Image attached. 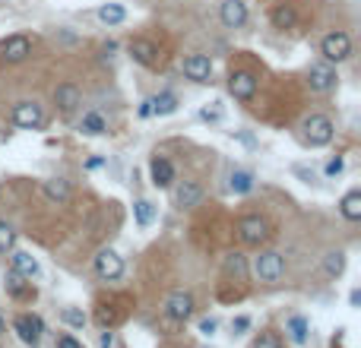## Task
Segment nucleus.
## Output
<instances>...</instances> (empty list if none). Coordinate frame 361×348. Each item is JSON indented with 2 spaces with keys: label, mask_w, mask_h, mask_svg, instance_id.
Masks as SVG:
<instances>
[{
  "label": "nucleus",
  "mask_w": 361,
  "mask_h": 348,
  "mask_svg": "<svg viewBox=\"0 0 361 348\" xmlns=\"http://www.w3.org/2000/svg\"><path fill=\"white\" fill-rule=\"evenodd\" d=\"M333 136H336V124L326 114H311V118L301 120V140L308 143L311 149L330 146Z\"/></svg>",
  "instance_id": "1"
},
{
  "label": "nucleus",
  "mask_w": 361,
  "mask_h": 348,
  "mask_svg": "<svg viewBox=\"0 0 361 348\" xmlns=\"http://www.w3.org/2000/svg\"><path fill=\"white\" fill-rule=\"evenodd\" d=\"M320 54H324V60L333 64V67L346 64L352 57V38H349V32H342V29L326 32L324 42H320Z\"/></svg>",
  "instance_id": "2"
},
{
  "label": "nucleus",
  "mask_w": 361,
  "mask_h": 348,
  "mask_svg": "<svg viewBox=\"0 0 361 348\" xmlns=\"http://www.w3.org/2000/svg\"><path fill=\"white\" fill-rule=\"evenodd\" d=\"M250 269H254V275L260 282H279L286 275V257L279 250H260L254 257V263H250Z\"/></svg>",
  "instance_id": "3"
},
{
  "label": "nucleus",
  "mask_w": 361,
  "mask_h": 348,
  "mask_svg": "<svg viewBox=\"0 0 361 348\" xmlns=\"http://www.w3.org/2000/svg\"><path fill=\"white\" fill-rule=\"evenodd\" d=\"M10 120H13V127H19V130H38V127L45 124V108H41L35 98H23V102L13 104Z\"/></svg>",
  "instance_id": "4"
},
{
  "label": "nucleus",
  "mask_w": 361,
  "mask_h": 348,
  "mask_svg": "<svg viewBox=\"0 0 361 348\" xmlns=\"http://www.w3.org/2000/svg\"><path fill=\"white\" fill-rule=\"evenodd\" d=\"M13 333L19 336V342H23V345L38 348L41 333H45V323H41V317H38V313H19V317L13 320Z\"/></svg>",
  "instance_id": "5"
},
{
  "label": "nucleus",
  "mask_w": 361,
  "mask_h": 348,
  "mask_svg": "<svg viewBox=\"0 0 361 348\" xmlns=\"http://www.w3.org/2000/svg\"><path fill=\"white\" fill-rule=\"evenodd\" d=\"M29 54H32V38L23 35V32L7 35L0 42V60L3 64H23V60H29Z\"/></svg>",
  "instance_id": "6"
},
{
  "label": "nucleus",
  "mask_w": 361,
  "mask_h": 348,
  "mask_svg": "<svg viewBox=\"0 0 361 348\" xmlns=\"http://www.w3.org/2000/svg\"><path fill=\"white\" fill-rule=\"evenodd\" d=\"M238 235H241V241L244 244H250V247H260L270 237V222H266L263 215H244L238 222Z\"/></svg>",
  "instance_id": "7"
},
{
  "label": "nucleus",
  "mask_w": 361,
  "mask_h": 348,
  "mask_svg": "<svg viewBox=\"0 0 361 348\" xmlns=\"http://www.w3.org/2000/svg\"><path fill=\"white\" fill-rule=\"evenodd\" d=\"M92 266H95V275L105 282H114L124 275V257H120L118 250H111V247H105V250H98L95 259H92Z\"/></svg>",
  "instance_id": "8"
},
{
  "label": "nucleus",
  "mask_w": 361,
  "mask_h": 348,
  "mask_svg": "<svg viewBox=\"0 0 361 348\" xmlns=\"http://www.w3.org/2000/svg\"><path fill=\"white\" fill-rule=\"evenodd\" d=\"M257 76L250 73V70H232L228 73V95L234 98V102H250V98L257 95Z\"/></svg>",
  "instance_id": "9"
},
{
  "label": "nucleus",
  "mask_w": 361,
  "mask_h": 348,
  "mask_svg": "<svg viewBox=\"0 0 361 348\" xmlns=\"http://www.w3.org/2000/svg\"><path fill=\"white\" fill-rule=\"evenodd\" d=\"M308 86H311V92H333L339 86V73H336V67L333 64H311L308 67Z\"/></svg>",
  "instance_id": "10"
},
{
  "label": "nucleus",
  "mask_w": 361,
  "mask_h": 348,
  "mask_svg": "<svg viewBox=\"0 0 361 348\" xmlns=\"http://www.w3.org/2000/svg\"><path fill=\"white\" fill-rule=\"evenodd\" d=\"M127 54L146 70H156L158 60H162L158 45H156V42H149V38H130V42H127Z\"/></svg>",
  "instance_id": "11"
},
{
  "label": "nucleus",
  "mask_w": 361,
  "mask_h": 348,
  "mask_svg": "<svg viewBox=\"0 0 361 348\" xmlns=\"http://www.w3.org/2000/svg\"><path fill=\"white\" fill-rule=\"evenodd\" d=\"M180 70H184V76H187L190 82H196V86H210L212 82V60L206 57V54H187L184 64H180Z\"/></svg>",
  "instance_id": "12"
},
{
  "label": "nucleus",
  "mask_w": 361,
  "mask_h": 348,
  "mask_svg": "<svg viewBox=\"0 0 361 348\" xmlns=\"http://www.w3.org/2000/svg\"><path fill=\"white\" fill-rule=\"evenodd\" d=\"M194 295L190 291H172V295L165 297V317L174 320V323H187L190 317H194Z\"/></svg>",
  "instance_id": "13"
},
{
  "label": "nucleus",
  "mask_w": 361,
  "mask_h": 348,
  "mask_svg": "<svg viewBox=\"0 0 361 348\" xmlns=\"http://www.w3.org/2000/svg\"><path fill=\"white\" fill-rule=\"evenodd\" d=\"M172 196H174V206L178 209H196L200 203H203V184H200L196 178H187L174 187Z\"/></svg>",
  "instance_id": "14"
},
{
  "label": "nucleus",
  "mask_w": 361,
  "mask_h": 348,
  "mask_svg": "<svg viewBox=\"0 0 361 348\" xmlns=\"http://www.w3.org/2000/svg\"><path fill=\"white\" fill-rule=\"evenodd\" d=\"M219 19L225 29H244L250 19L248 13V3L244 0H222V7H219Z\"/></svg>",
  "instance_id": "15"
},
{
  "label": "nucleus",
  "mask_w": 361,
  "mask_h": 348,
  "mask_svg": "<svg viewBox=\"0 0 361 348\" xmlns=\"http://www.w3.org/2000/svg\"><path fill=\"white\" fill-rule=\"evenodd\" d=\"M54 104H57L60 114H76L80 111V104H83V92L76 82H60L57 89H54Z\"/></svg>",
  "instance_id": "16"
},
{
  "label": "nucleus",
  "mask_w": 361,
  "mask_h": 348,
  "mask_svg": "<svg viewBox=\"0 0 361 348\" xmlns=\"http://www.w3.org/2000/svg\"><path fill=\"white\" fill-rule=\"evenodd\" d=\"M149 181L158 190H168V187L174 184V165L168 162L165 156H158V152L149 158Z\"/></svg>",
  "instance_id": "17"
},
{
  "label": "nucleus",
  "mask_w": 361,
  "mask_h": 348,
  "mask_svg": "<svg viewBox=\"0 0 361 348\" xmlns=\"http://www.w3.org/2000/svg\"><path fill=\"white\" fill-rule=\"evenodd\" d=\"M10 269L13 273H19L23 279H38L41 275V263H38V257H32L29 250H10Z\"/></svg>",
  "instance_id": "18"
},
{
  "label": "nucleus",
  "mask_w": 361,
  "mask_h": 348,
  "mask_svg": "<svg viewBox=\"0 0 361 348\" xmlns=\"http://www.w3.org/2000/svg\"><path fill=\"white\" fill-rule=\"evenodd\" d=\"M41 193H45V200L54 203V206H67L70 196H73V187H70L67 178H51V181H45Z\"/></svg>",
  "instance_id": "19"
},
{
  "label": "nucleus",
  "mask_w": 361,
  "mask_h": 348,
  "mask_svg": "<svg viewBox=\"0 0 361 348\" xmlns=\"http://www.w3.org/2000/svg\"><path fill=\"white\" fill-rule=\"evenodd\" d=\"M270 23L276 26V29H295V23H298V10H295V3H288V0H282V3H276L270 13Z\"/></svg>",
  "instance_id": "20"
},
{
  "label": "nucleus",
  "mask_w": 361,
  "mask_h": 348,
  "mask_svg": "<svg viewBox=\"0 0 361 348\" xmlns=\"http://www.w3.org/2000/svg\"><path fill=\"white\" fill-rule=\"evenodd\" d=\"M3 289H7V295L16 297V301H29V297H35V289H32V282H26L23 275L13 273V269L7 273V282H3Z\"/></svg>",
  "instance_id": "21"
},
{
  "label": "nucleus",
  "mask_w": 361,
  "mask_h": 348,
  "mask_svg": "<svg viewBox=\"0 0 361 348\" xmlns=\"http://www.w3.org/2000/svg\"><path fill=\"white\" fill-rule=\"evenodd\" d=\"M178 104H180V98L174 95V92H158V95L149 98V111L156 114V118H168V114L178 111Z\"/></svg>",
  "instance_id": "22"
},
{
  "label": "nucleus",
  "mask_w": 361,
  "mask_h": 348,
  "mask_svg": "<svg viewBox=\"0 0 361 348\" xmlns=\"http://www.w3.org/2000/svg\"><path fill=\"white\" fill-rule=\"evenodd\" d=\"M254 174H250L248 168H234L232 174H228V190L234 193V196H248L250 190H254Z\"/></svg>",
  "instance_id": "23"
},
{
  "label": "nucleus",
  "mask_w": 361,
  "mask_h": 348,
  "mask_svg": "<svg viewBox=\"0 0 361 348\" xmlns=\"http://www.w3.org/2000/svg\"><path fill=\"white\" fill-rule=\"evenodd\" d=\"M80 130H83L86 136H105L108 134V118L98 111H86L83 118H80Z\"/></svg>",
  "instance_id": "24"
},
{
  "label": "nucleus",
  "mask_w": 361,
  "mask_h": 348,
  "mask_svg": "<svg viewBox=\"0 0 361 348\" xmlns=\"http://www.w3.org/2000/svg\"><path fill=\"white\" fill-rule=\"evenodd\" d=\"M286 333H288V339L295 342V345H308V339H311V323L304 317H288L286 320Z\"/></svg>",
  "instance_id": "25"
},
{
  "label": "nucleus",
  "mask_w": 361,
  "mask_h": 348,
  "mask_svg": "<svg viewBox=\"0 0 361 348\" xmlns=\"http://www.w3.org/2000/svg\"><path fill=\"white\" fill-rule=\"evenodd\" d=\"M339 215L346 222H358L361 219V190H349L342 200H339Z\"/></svg>",
  "instance_id": "26"
},
{
  "label": "nucleus",
  "mask_w": 361,
  "mask_h": 348,
  "mask_svg": "<svg viewBox=\"0 0 361 348\" xmlns=\"http://www.w3.org/2000/svg\"><path fill=\"white\" fill-rule=\"evenodd\" d=\"M95 16H98V23H105V26H120L127 19V10H124V3H102Z\"/></svg>",
  "instance_id": "27"
},
{
  "label": "nucleus",
  "mask_w": 361,
  "mask_h": 348,
  "mask_svg": "<svg viewBox=\"0 0 361 348\" xmlns=\"http://www.w3.org/2000/svg\"><path fill=\"white\" fill-rule=\"evenodd\" d=\"M324 269L330 279H339V275L346 273V250H330L324 257Z\"/></svg>",
  "instance_id": "28"
},
{
  "label": "nucleus",
  "mask_w": 361,
  "mask_h": 348,
  "mask_svg": "<svg viewBox=\"0 0 361 348\" xmlns=\"http://www.w3.org/2000/svg\"><path fill=\"white\" fill-rule=\"evenodd\" d=\"M225 273L238 275V279H248V273H250V269H248V257H244L241 250H232L225 257Z\"/></svg>",
  "instance_id": "29"
},
{
  "label": "nucleus",
  "mask_w": 361,
  "mask_h": 348,
  "mask_svg": "<svg viewBox=\"0 0 361 348\" xmlns=\"http://www.w3.org/2000/svg\"><path fill=\"white\" fill-rule=\"evenodd\" d=\"M152 215H156V206H152L149 200H136L133 203V219H136V225H140V228H149Z\"/></svg>",
  "instance_id": "30"
},
{
  "label": "nucleus",
  "mask_w": 361,
  "mask_h": 348,
  "mask_svg": "<svg viewBox=\"0 0 361 348\" xmlns=\"http://www.w3.org/2000/svg\"><path fill=\"white\" fill-rule=\"evenodd\" d=\"M16 247V228L0 219V253H10Z\"/></svg>",
  "instance_id": "31"
},
{
  "label": "nucleus",
  "mask_w": 361,
  "mask_h": 348,
  "mask_svg": "<svg viewBox=\"0 0 361 348\" xmlns=\"http://www.w3.org/2000/svg\"><path fill=\"white\" fill-rule=\"evenodd\" d=\"M60 320L67 326H73V329H83L86 326V313L80 311V307H64V311H60Z\"/></svg>",
  "instance_id": "32"
},
{
  "label": "nucleus",
  "mask_w": 361,
  "mask_h": 348,
  "mask_svg": "<svg viewBox=\"0 0 361 348\" xmlns=\"http://www.w3.org/2000/svg\"><path fill=\"white\" fill-rule=\"evenodd\" d=\"M342 171H346V158H342V156H336V158H330V162H326L324 174H326V178H339Z\"/></svg>",
  "instance_id": "33"
},
{
  "label": "nucleus",
  "mask_w": 361,
  "mask_h": 348,
  "mask_svg": "<svg viewBox=\"0 0 361 348\" xmlns=\"http://www.w3.org/2000/svg\"><path fill=\"white\" fill-rule=\"evenodd\" d=\"M254 348H282V345H279L276 333H260V339L254 342Z\"/></svg>",
  "instance_id": "34"
},
{
  "label": "nucleus",
  "mask_w": 361,
  "mask_h": 348,
  "mask_svg": "<svg viewBox=\"0 0 361 348\" xmlns=\"http://www.w3.org/2000/svg\"><path fill=\"white\" fill-rule=\"evenodd\" d=\"M98 323H102V326H114V323H118V313L108 311V304H102V307H98Z\"/></svg>",
  "instance_id": "35"
},
{
  "label": "nucleus",
  "mask_w": 361,
  "mask_h": 348,
  "mask_svg": "<svg viewBox=\"0 0 361 348\" xmlns=\"http://www.w3.org/2000/svg\"><path fill=\"white\" fill-rule=\"evenodd\" d=\"M200 120H222V111H219V104H206V108H200Z\"/></svg>",
  "instance_id": "36"
},
{
  "label": "nucleus",
  "mask_w": 361,
  "mask_h": 348,
  "mask_svg": "<svg viewBox=\"0 0 361 348\" xmlns=\"http://www.w3.org/2000/svg\"><path fill=\"white\" fill-rule=\"evenodd\" d=\"M57 348H83V342L64 333V336H57Z\"/></svg>",
  "instance_id": "37"
},
{
  "label": "nucleus",
  "mask_w": 361,
  "mask_h": 348,
  "mask_svg": "<svg viewBox=\"0 0 361 348\" xmlns=\"http://www.w3.org/2000/svg\"><path fill=\"white\" fill-rule=\"evenodd\" d=\"M216 329H219V323H216L212 317L200 320V333H203V336H216Z\"/></svg>",
  "instance_id": "38"
},
{
  "label": "nucleus",
  "mask_w": 361,
  "mask_h": 348,
  "mask_svg": "<svg viewBox=\"0 0 361 348\" xmlns=\"http://www.w3.org/2000/svg\"><path fill=\"white\" fill-rule=\"evenodd\" d=\"M232 329H234V333H244V329H250V317H238V320H234V323H232Z\"/></svg>",
  "instance_id": "39"
},
{
  "label": "nucleus",
  "mask_w": 361,
  "mask_h": 348,
  "mask_svg": "<svg viewBox=\"0 0 361 348\" xmlns=\"http://www.w3.org/2000/svg\"><path fill=\"white\" fill-rule=\"evenodd\" d=\"M98 345H102V348H114V333H111V329H105V333L98 336Z\"/></svg>",
  "instance_id": "40"
},
{
  "label": "nucleus",
  "mask_w": 361,
  "mask_h": 348,
  "mask_svg": "<svg viewBox=\"0 0 361 348\" xmlns=\"http://www.w3.org/2000/svg\"><path fill=\"white\" fill-rule=\"evenodd\" d=\"M140 118H152V111H149V98H146V102L140 104Z\"/></svg>",
  "instance_id": "41"
},
{
  "label": "nucleus",
  "mask_w": 361,
  "mask_h": 348,
  "mask_svg": "<svg viewBox=\"0 0 361 348\" xmlns=\"http://www.w3.org/2000/svg\"><path fill=\"white\" fill-rule=\"evenodd\" d=\"M102 165H105V158H89V162H86V168L95 171V168H102Z\"/></svg>",
  "instance_id": "42"
},
{
  "label": "nucleus",
  "mask_w": 361,
  "mask_h": 348,
  "mask_svg": "<svg viewBox=\"0 0 361 348\" xmlns=\"http://www.w3.org/2000/svg\"><path fill=\"white\" fill-rule=\"evenodd\" d=\"M349 301H352V307H358V301H361V291H358V289H355V291H352V295H349Z\"/></svg>",
  "instance_id": "43"
},
{
  "label": "nucleus",
  "mask_w": 361,
  "mask_h": 348,
  "mask_svg": "<svg viewBox=\"0 0 361 348\" xmlns=\"http://www.w3.org/2000/svg\"><path fill=\"white\" fill-rule=\"evenodd\" d=\"M0 336H3V320H0Z\"/></svg>",
  "instance_id": "44"
}]
</instances>
